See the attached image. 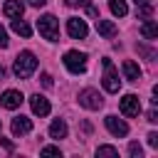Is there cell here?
I'll list each match as a JSON object with an SVG mask.
<instances>
[{"label": "cell", "instance_id": "cell-19", "mask_svg": "<svg viewBox=\"0 0 158 158\" xmlns=\"http://www.w3.org/2000/svg\"><path fill=\"white\" fill-rule=\"evenodd\" d=\"M96 156H99V158H104V156H106V158H118V151H116L114 146H99V148H96Z\"/></svg>", "mask_w": 158, "mask_h": 158}, {"label": "cell", "instance_id": "cell-31", "mask_svg": "<svg viewBox=\"0 0 158 158\" xmlns=\"http://www.w3.org/2000/svg\"><path fill=\"white\" fill-rule=\"evenodd\" d=\"M2 74H5V69H2V64H0V79H2Z\"/></svg>", "mask_w": 158, "mask_h": 158}, {"label": "cell", "instance_id": "cell-6", "mask_svg": "<svg viewBox=\"0 0 158 158\" xmlns=\"http://www.w3.org/2000/svg\"><path fill=\"white\" fill-rule=\"evenodd\" d=\"M67 32H69V37H74V40H84V37L89 35V27H86V22H84L81 17H69V20H67Z\"/></svg>", "mask_w": 158, "mask_h": 158}, {"label": "cell", "instance_id": "cell-22", "mask_svg": "<svg viewBox=\"0 0 158 158\" xmlns=\"http://www.w3.org/2000/svg\"><path fill=\"white\" fill-rule=\"evenodd\" d=\"M128 153H131L133 158H141V156H143V151H141L138 143H131V146H128Z\"/></svg>", "mask_w": 158, "mask_h": 158}, {"label": "cell", "instance_id": "cell-10", "mask_svg": "<svg viewBox=\"0 0 158 158\" xmlns=\"http://www.w3.org/2000/svg\"><path fill=\"white\" fill-rule=\"evenodd\" d=\"M30 106H32V114L35 116H47L49 114V101L40 94H32L30 96Z\"/></svg>", "mask_w": 158, "mask_h": 158}, {"label": "cell", "instance_id": "cell-9", "mask_svg": "<svg viewBox=\"0 0 158 158\" xmlns=\"http://www.w3.org/2000/svg\"><path fill=\"white\" fill-rule=\"evenodd\" d=\"M22 101H25V96H22L17 89H7V91H2V96H0V104H2L5 109H17Z\"/></svg>", "mask_w": 158, "mask_h": 158}, {"label": "cell", "instance_id": "cell-14", "mask_svg": "<svg viewBox=\"0 0 158 158\" xmlns=\"http://www.w3.org/2000/svg\"><path fill=\"white\" fill-rule=\"evenodd\" d=\"M123 77H126L128 81H138V79H141V67H138L133 59H126V62H123Z\"/></svg>", "mask_w": 158, "mask_h": 158}, {"label": "cell", "instance_id": "cell-27", "mask_svg": "<svg viewBox=\"0 0 158 158\" xmlns=\"http://www.w3.org/2000/svg\"><path fill=\"white\" fill-rule=\"evenodd\" d=\"M42 84H44V86H52V77H49V74H42Z\"/></svg>", "mask_w": 158, "mask_h": 158}, {"label": "cell", "instance_id": "cell-8", "mask_svg": "<svg viewBox=\"0 0 158 158\" xmlns=\"http://www.w3.org/2000/svg\"><path fill=\"white\" fill-rule=\"evenodd\" d=\"M104 123H106L109 133H114V136H126L128 133V123L123 118H118V116H106Z\"/></svg>", "mask_w": 158, "mask_h": 158}, {"label": "cell", "instance_id": "cell-13", "mask_svg": "<svg viewBox=\"0 0 158 158\" xmlns=\"http://www.w3.org/2000/svg\"><path fill=\"white\" fill-rule=\"evenodd\" d=\"M96 30H99V35L101 37H106V40H111V37H116V25L111 22V20H96Z\"/></svg>", "mask_w": 158, "mask_h": 158}, {"label": "cell", "instance_id": "cell-16", "mask_svg": "<svg viewBox=\"0 0 158 158\" xmlns=\"http://www.w3.org/2000/svg\"><path fill=\"white\" fill-rule=\"evenodd\" d=\"M12 32H17V35H22V37H30V35H32V27H30L25 20L15 17V20H12Z\"/></svg>", "mask_w": 158, "mask_h": 158}, {"label": "cell", "instance_id": "cell-23", "mask_svg": "<svg viewBox=\"0 0 158 158\" xmlns=\"http://www.w3.org/2000/svg\"><path fill=\"white\" fill-rule=\"evenodd\" d=\"M69 7H86L89 5V0H64Z\"/></svg>", "mask_w": 158, "mask_h": 158}, {"label": "cell", "instance_id": "cell-3", "mask_svg": "<svg viewBox=\"0 0 158 158\" xmlns=\"http://www.w3.org/2000/svg\"><path fill=\"white\" fill-rule=\"evenodd\" d=\"M101 64H104V89H106L109 94H118V89H121V79H118V72H116L114 62L106 57Z\"/></svg>", "mask_w": 158, "mask_h": 158}, {"label": "cell", "instance_id": "cell-20", "mask_svg": "<svg viewBox=\"0 0 158 158\" xmlns=\"http://www.w3.org/2000/svg\"><path fill=\"white\" fill-rule=\"evenodd\" d=\"M151 15H153V7H151V2H148V5H138V17L148 20Z\"/></svg>", "mask_w": 158, "mask_h": 158}, {"label": "cell", "instance_id": "cell-25", "mask_svg": "<svg viewBox=\"0 0 158 158\" xmlns=\"http://www.w3.org/2000/svg\"><path fill=\"white\" fill-rule=\"evenodd\" d=\"M2 47H7V32H5V27L0 25V49Z\"/></svg>", "mask_w": 158, "mask_h": 158}, {"label": "cell", "instance_id": "cell-11", "mask_svg": "<svg viewBox=\"0 0 158 158\" xmlns=\"http://www.w3.org/2000/svg\"><path fill=\"white\" fill-rule=\"evenodd\" d=\"M10 128H12V133H15V136H25V133H30V131H32V121H30L27 116H15V118H12V123H10Z\"/></svg>", "mask_w": 158, "mask_h": 158}, {"label": "cell", "instance_id": "cell-12", "mask_svg": "<svg viewBox=\"0 0 158 158\" xmlns=\"http://www.w3.org/2000/svg\"><path fill=\"white\" fill-rule=\"evenodd\" d=\"M2 12L7 15V17H22V12H25V2L22 0H7L5 2V7H2Z\"/></svg>", "mask_w": 158, "mask_h": 158}, {"label": "cell", "instance_id": "cell-5", "mask_svg": "<svg viewBox=\"0 0 158 158\" xmlns=\"http://www.w3.org/2000/svg\"><path fill=\"white\" fill-rule=\"evenodd\" d=\"M79 104L84 109H89V111H96V109L104 106V99H101V94L96 89H81L79 91Z\"/></svg>", "mask_w": 158, "mask_h": 158}, {"label": "cell", "instance_id": "cell-4", "mask_svg": "<svg viewBox=\"0 0 158 158\" xmlns=\"http://www.w3.org/2000/svg\"><path fill=\"white\" fill-rule=\"evenodd\" d=\"M64 67L72 72V74H81L86 69V54L84 52H77V49H69L64 54Z\"/></svg>", "mask_w": 158, "mask_h": 158}, {"label": "cell", "instance_id": "cell-17", "mask_svg": "<svg viewBox=\"0 0 158 158\" xmlns=\"http://www.w3.org/2000/svg\"><path fill=\"white\" fill-rule=\"evenodd\" d=\"M141 35H143L146 40H156V35H158V25H156L153 20H146V22L141 25Z\"/></svg>", "mask_w": 158, "mask_h": 158}, {"label": "cell", "instance_id": "cell-7", "mask_svg": "<svg viewBox=\"0 0 158 158\" xmlns=\"http://www.w3.org/2000/svg\"><path fill=\"white\" fill-rule=\"evenodd\" d=\"M118 106H121V114L123 116H138L141 114V101H138L136 94H126Z\"/></svg>", "mask_w": 158, "mask_h": 158}, {"label": "cell", "instance_id": "cell-21", "mask_svg": "<svg viewBox=\"0 0 158 158\" xmlns=\"http://www.w3.org/2000/svg\"><path fill=\"white\" fill-rule=\"evenodd\" d=\"M42 156H62V151L57 146H44L42 148Z\"/></svg>", "mask_w": 158, "mask_h": 158}, {"label": "cell", "instance_id": "cell-30", "mask_svg": "<svg viewBox=\"0 0 158 158\" xmlns=\"http://www.w3.org/2000/svg\"><path fill=\"white\" fill-rule=\"evenodd\" d=\"M133 2H136V7H138V5H148L151 0H133Z\"/></svg>", "mask_w": 158, "mask_h": 158}, {"label": "cell", "instance_id": "cell-24", "mask_svg": "<svg viewBox=\"0 0 158 158\" xmlns=\"http://www.w3.org/2000/svg\"><path fill=\"white\" fill-rule=\"evenodd\" d=\"M148 146H151V148H158V133H156V131L148 133Z\"/></svg>", "mask_w": 158, "mask_h": 158}, {"label": "cell", "instance_id": "cell-15", "mask_svg": "<svg viewBox=\"0 0 158 158\" xmlns=\"http://www.w3.org/2000/svg\"><path fill=\"white\" fill-rule=\"evenodd\" d=\"M49 136H52V138H64V136H67V123H64L62 118H54V121L49 123Z\"/></svg>", "mask_w": 158, "mask_h": 158}, {"label": "cell", "instance_id": "cell-28", "mask_svg": "<svg viewBox=\"0 0 158 158\" xmlns=\"http://www.w3.org/2000/svg\"><path fill=\"white\" fill-rule=\"evenodd\" d=\"M27 2H30V5H32V7H42V5H44V2H47V0H27Z\"/></svg>", "mask_w": 158, "mask_h": 158}, {"label": "cell", "instance_id": "cell-29", "mask_svg": "<svg viewBox=\"0 0 158 158\" xmlns=\"http://www.w3.org/2000/svg\"><path fill=\"white\" fill-rule=\"evenodd\" d=\"M0 143H2V146H5V148H7V151H12V143H10V141H5V138H2V136H0Z\"/></svg>", "mask_w": 158, "mask_h": 158}, {"label": "cell", "instance_id": "cell-26", "mask_svg": "<svg viewBox=\"0 0 158 158\" xmlns=\"http://www.w3.org/2000/svg\"><path fill=\"white\" fill-rule=\"evenodd\" d=\"M148 121H151V123H156V121H158V114H156V106H153V109L148 111Z\"/></svg>", "mask_w": 158, "mask_h": 158}, {"label": "cell", "instance_id": "cell-2", "mask_svg": "<svg viewBox=\"0 0 158 158\" xmlns=\"http://www.w3.org/2000/svg\"><path fill=\"white\" fill-rule=\"evenodd\" d=\"M37 30H40V35H42L44 40H49V42H57V40H59V20H57L54 15H42V17L37 20Z\"/></svg>", "mask_w": 158, "mask_h": 158}, {"label": "cell", "instance_id": "cell-18", "mask_svg": "<svg viewBox=\"0 0 158 158\" xmlns=\"http://www.w3.org/2000/svg\"><path fill=\"white\" fill-rule=\"evenodd\" d=\"M109 7H111V12H114L116 17H123V15L128 12V5H126V0H109Z\"/></svg>", "mask_w": 158, "mask_h": 158}, {"label": "cell", "instance_id": "cell-1", "mask_svg": "<svg viewBox=\"0 0 158 158\" xmlns=\"http://www.w3.org/2000/svg\"><path fill=\"white\" fill-rule=\"evenodd\" d=\"M35 69H37V57H35L30 49H25V52H20V54L15 57V64H12L15 77L27 79V77H32V72H35Z\"/></svg>", "mask_w": 158, "mask_h": 158}]
</instances>
